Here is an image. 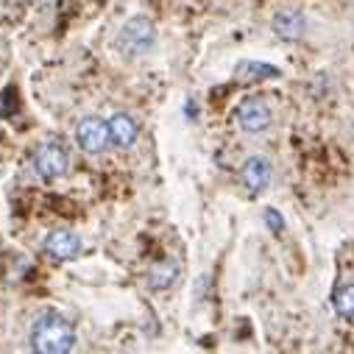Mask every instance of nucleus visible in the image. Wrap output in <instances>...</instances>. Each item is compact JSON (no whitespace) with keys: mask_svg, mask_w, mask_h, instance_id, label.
<instances>
[{"mask_svg":"<svg viewBox=\"0 0 354 354\" xmlns=\"http://www.w3.org/2000/svg\"><path fill=\"white\" fill-rule=\"evenodd\" d=\"M31 348L42 354H67L75 348V329L73 324L56 313V310H42L34 324H31Z\"/></svg>","mask_w":354,"mask_h":354,"instance_id":"obj_1","label":"nucleus"},{"mask_svg":"<svg viewBox=\"0 0 354 354\" xmlns=\"http://www.w3.org/2000/svg\"><path fill=\"white\" fill-rule=\"evenodd\" d=\"M156 42V28L148 17H131L126 20V26L120 28L118 34V48L129 56H140V53H148Z\"/></svg>","mask_w":354,"mask_h":354,"instance_id":"obj_2","label":"nucleus"},{"mask_svg":"<svg viewBox=\"0 0 354 354\" xmlns=\"http://www.w3.org/2000/svg\"><path fill=\"white\" fill-rule=\"evenodd\" d=\"M75 142L84 153H101L109 148L112 142V129H109V120H101V118H84L75 129Z\"/></svg>","mask_w":354,"mask_h":354,"instance_id":"obj_3","label":"nucleus"},{"mask_svg":"<svg viewBox=\"0 0 354 354\" xmlns=\"http://www.w3.org/2000/svg\"><path fill=\"white\" fill-rule=\"evenodd\" d=\"M70 167V156L62 145L56 142H42L37 151H34V170L42 176V179L53 182V179H62Z\"/></svg>","mask_w":354,"mask_h":354,"instance_id":"obj_4","label":"nucleus"},{"mask_svg":"<svg viewBox=\"0 0 354 354\" xmlns=\"http://www.w3.org/2000/svg\"><path fill=\"white\" fill-rule=\"evenodd\" d=\"M234 118H237V126L243 131H248V134H259V131H265L271 126V109H268V104L259 101V98H245L237 106Z\"/></svg>","mask_w":354,"mask_h":354,"instance_id":"obj_5","label":"nucleus"},{"mask_svg":"<svg viewBox=\"0 0 354 354\" xmlns=\"http://www.w3.org/2000/svg\"><path fill=\"white\" fill-rule=\"evenodd\" d=\"M271 176H274V167L265 156H248L243 162V170H240V179H243L248 193H262L271 185Z\"/></svg>","mask_w":354,"mask_h":354,"instance_id":"obj_6","label":"nucleus"},{"mask_svg":"<svg viewBox=\"0 0 354 354\" xmlns=\"http://www.w3.org/2000/svg\"><path fill=\"white\" fill-rule=\"evenodd\" d=\"M45 254L50 257V259H73V257H78L81 254V237L78 234H73V232H67V229H56V232H50L48 237H45Z\"/></svg>","mask_w":354,"mask_h":354,"instance_id":"obj_7","label":"nucleus"},{"mask_svg":"<svg viewBox=\"0 0 354 354\" xmlns=\"http://www.w3.org/2000/svg\"><path fill=\"white\" fill-rule=\"evenodd\" d=\"M271 28L279 39H301L304 31H307V17L299 9H282V12L274 15Z\"/></svg>","mask_w":354,"mask_h":354,"instance_id":"obj_8","label":"nucleus"},{"mask_svg":"<svg viewBox=\"0 0 354 354\" xmlns=\"http://www.w3.org/2000/svg\"><path fill=\"white\" fill-rule=\"evenodd\" d=\"M109 129H112V142H115L118 148H131V145L137 142V137H140L137 120H134L131 115H126V112L112 115V118H109Z\"/></svg>","mask_w":354,"mask_h":354,"instance_id":"obj_9","label":"nucleus"},{"mask_svg":"<svg viewBox=\"0 0 354 354\" xmlns=\"http://www.w3.org/2000/svg\"><path fill=\"white\" fill-rule=\"evenodd\" d=\"M234 75L240 81H265V78H279L282 70L274 64H265V62H254V59H243L234 67Z\"/></svg>","mask_w":354,"mask_h":354,"instance_id":"obj_10","label":"nucleus"},{"mask_svg":"<svg viewBox=\"0 0 354 354\" xmlns=\"http://www.w3.org/2000/svg\"><path fill=\"white\" fill-rule=\"evenodd\" d=\"M179 279V265L176 262H156L148 271V288L151 290H167Z\"/></svg>","mask_w":354,"mask_h":354,"instance_id":"obj_11","label":"nucleus"},{"mask_svg":"<svg viewBox=\"0 0 354 354\" xmlns=\"http://www.w3.org/2000/svg\"><path fill=\"white\" fill-rule=\"evenodd\" d=\"M332 307L343 318H354V285H340L332 293Z\"/></svg>","mask_w":354,"mask_h":354,"instance_id":"obj_12","label":"nucleus"},{"mask_svg":"<svg viewBox=\"0 0 354 354\" xmlns=\"http://www.w3.org/2000/svg\"><path fill=\"white\" fill-rule=\"evenodd\" d=\"M265 223H268L271 232H282L285 229V218L277 209H265Z\"/></svg>","mask_w":354,"mask_h":354,"instance_id":"obj_13","label":"nucleus"}]
</instances>
